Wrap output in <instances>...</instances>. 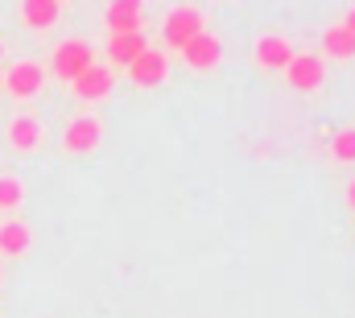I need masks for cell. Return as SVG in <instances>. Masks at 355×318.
<instances>
[{"instance_id": "cell-19", "label": "cell", "mask_w": 355, "mask_h": 318, "mask_svg": "<svg viewBox=\"0 0 355 318\" xmlns=\"http://www.w3.org/2000/svg\"><path fill=\"white\" fill-rule=\"evenodd\" d=\"M347 203H352V207H355V182H352V186H347Z\"/></svg>"}, {"instance_id": "cell-8", "label": "cell", "mask_w": 355, "mask_h": 318, "mask_svg": "<svg viewBox=\"0 0 355 318\" xmlns=\"http://www.w3.org/2000/svg\"><path fill=\"white\" fill-rule=\"evenodd\" d=\"M103 21H107L112 37L116 33H141V4L137 0H116V4H107Z\"/></svg>"}, {"instance_id": "cell-12", "label": "cell", "mask_w": 355, "mask_h": 318, "mask_svg": "<svg viewBox=\"0 0 355 318\" xmlns=\"http://www.w3.org/2000/svg\"><path fill=\"white\" fill-rule=\"evenodd\" d=\"M58 12H62L58 0H25V4H21V17H25L29 29H50V25L58 21Z\"/></svg>"}, {"instance_id": "cell-21", "label": "cell", "mask_w": 355, "mask_h": 318, "mask_svg": "<svg viewBox=\"0 0 355 318\" xmlns=\"http://www.w3.org/2000/svg\"><path fill=\"white\" fill-rule=\"evenodd\" d=\"M0 54H4V46H0Z\"/></svg>"}, {"instance_id": "cell-11", "label": "cell", "mask_w": 355, "mask_h": 318, "mask_svg": "<svg viewBox=\"0 0 355 318\" xmlns=\"http://www.w3.org/2000/svg\"><path fill=\"white\" fill-rule=\"evenodd\" d=\"M62 141H67V149H71V153H87V149H95V145H99V120H91V116L71 120Z\"/></svg>"}, {"instance_id": "cell-2", "label": "cell", "mask_w": 355, "mask_h": 318, "mask_svg": "<svg viewBox=\"0 0 355 318\" xmlns=\"http://www.w3.org/2000/svg\"><path fill=\"white\" fill-rule=\"evenodd\" d=\"M285 75H289V87L314 91V87H322V79H327V62L314 58V54H293V62L285 67Z\"/></svg>"}, {"instance_id": "cell-13", "label": "cell", "mask_w": 355, "mask_h": 318, "mask_svg": "<svg viewBox=\"0 0 355 318\" xmlns=\"http://www.w3.org/2000/svg\"><path fill=\"white\" fill-rule=\"evenodd\" d=\"M322 50H327L331 58H355V37L343 25H331V29L322 33Z\"/></svg>"}, {"instance_id": "cell-10", "label": "cell", "mask_w": 355, "mask_h": 318, "mask_svg": "<svg viewBox=\"0 0 355 318\" xmlns=\"http://www.w3.org/2000/svg\"><path fill=\"white\" fill-rule=\"evenodd\" d=\"M145 50H149L145 33H116V37H107V58H112V62H124V67H132V62H137Z\"/></svg>"}, {"instance_id": "cell-16", "label": "cell", "mask_w": 355, "mask_h": 318, "mask_svg": "<svg viewBox=\"0 0 355 318\" xmlns=\"http://www.w3.org/2000/svg\"><path fill=\"white\" fill-rule=\"evenodd\" d=\"M331 149H335V158H339V161H355V128H343V133H335Z\"/></svg>"}, {"instance_id": "cell-3", "label": "cell", "mask_w": 355, "mask_h": 318, "mask_svg": "<svg viewBox=\"0 0 355 318\" xmlns=\"http://www.w3.org/2000/svg\"><path fill=\"white\" fill-rule=\"evenodd\" d=\"M182 58H186L194 71H211V67L223 58V46H219V37H215V33H207V29H202L198 37H190V42L182 46Z\"/></svg>"}, {"instance_id": "cell-18", "label": "cell", "mask_w": 355, "mask_h": 318, "mask_svg": "<svg viewBox=\"0 0 355 318\" xmlns=\"http://www.w3.org/2000/svg\"><path fill=\"white\" fill-rule=\"evenodd\" d=\"M343 29H347V33H352V37H355V8H352V12H347V21H343Z\"/></svg>"}, {"instance_id": "cell-9", "label": "cell", "mask_w": 355, "mask_h": 318, "mask_svg": "<svg viewBox=\"0 0 355 318\" xmlns=\"http://www.w3.org/2000/svg\"><path fill=\"white\" fill-rule=\"evenodd\" d=\"M257 62L261 67H268V71H285L289 62H293V46L285 42V37H277V33H265L261 42H257Z\"/></svg>"}, {"instance_id": "cell-4", "label": "cell", "mask_w": 355, "mask_h": 318, "mask_svg": "<svg viewBox=\"0 0 355 318\" xmlns=\"http://www.w3.org/2000/svg\"><path fill=\"white\" fill-rule=\"evenodd\" d=\"M202 33V12L198 8H174L170 17H166V42L170 46H186L190 37H198Z\"/></svg>"}, {"instance_id": "cell-1", "label": "cell", "mask_w": 355, "mask_h": 318, "mask_svg": "<svg viewBox=\"0 0 355 318\" xmlns=\"http://www.w3.org/2000/svg\"><path fill=\"white\" fill-rule=\"evenodd\" d=\"M91 62H95L91 46L75 37V42H62V46L54 50V62H50V67H54V75H58V79H71V83H75L91 67Z\"/></svg>"}, {"instance_id": "cell-5", "label": "cell", "mask_w": 355, "mask_h": 318, "mask_svg": "<svg viewBox=\"0 0 355 318\" xmlns=\"http://www.w3.org/2000/svg\"><path fill=\"white\" fill-rule=\"evenodd\" d=\"M42 83H46V71H42L37 62H12V71L4 75V87H8L17 99L37 95V91H42Z\"/></svg>"}, {"instance_id": "cell-6", "label": "cell", "mask_w": 355, "mask_h": 318, "mask_svg": "<svg viewBox=\"0 0 355 318\" xmlns=\"http://www.w3.org/2000/svg\"><path fill=\"white\" fill-rule=\"evenodd\" d=\"M170 75V62L157 54V50H145L132 67H128V79L137 83V87H157V83H166Z\"/></svg>"}, {"instance_id": "cell-17", "label": "cell", "mask_w": 355, "mask_h": 318, "mask_svg": "<svg viewBox=\"0 0 355 318\" xmlns=\"http://www.w3.org/2000/svg\"><path fill=\"white\" fill-rule=\"evenodd\" d=\"M21 194H25V190H21V182H17V178H0V207H17V203H21Z\"/></svg>"}, {"instance_id": "cell-7", "label": "cell", "mask_w": 355, "mask_h": 318, "mask_svg": "<svg viewBox=\"0 0 355 318\" xmlns=\"http://www.w3.org/2000/svg\"><path fill=\"white\" fill-rule=\"evenodd\" d=\"M112 67H103V62H91L87 71L75 79V95L79 99H103V95H112Z\"/></svg>"}, {"instance_id": "cell-20", "label": "cell", "mask_w": 355, "mask_h": 318, "mask_svg": "<svg viewBox=\"0 0 355 318\" xmlns=\"http://www.w3.org/2000/svg\"><path fill=\"white\" fill-rule=\"evenodd\" d=\"M0 87H4V75H0Z\"/></svg>"}, {"instance_id": "cell-15", "label": "cell", "mask_w": 355, "mask_h": 318, "mask_svg": "<svg viewBox=\"0 0 355 318\" xmlns=\"http://www.w3.org/2000/svg\"><path fill=\"white\" fill-rule=\"evenodd\" d=\"M0 248H4L8 256L25 252V248H29V228H25V224H4V228H0Z\"/></svg>"}, {"instance_id": "cell-14", "label": "cell", "mask_w": 355, "mask_h": 318, "mask_svg": "<svg viewBox=\"0 0 355 318\" xmlns=\"http://www.w3.org/2000/svg\"><path fill=\"white\" fill-rule=\"evenodd\" d=\"M37 137H42V128H37L33 116H17V120L8 124V141H12V149H33Z\"/></svg>"}]
</instances>
